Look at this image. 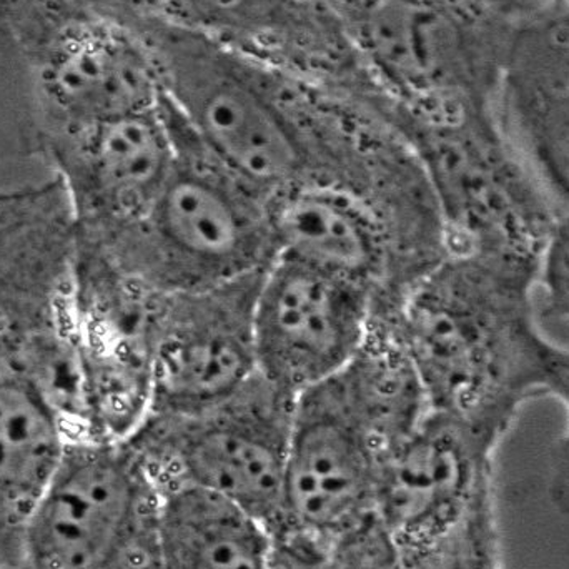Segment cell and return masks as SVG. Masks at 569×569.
Wrapping results in <instances>:
<instances>
[{
    "label": "cell",
    "instance_id": "6da1fadb",
    "mask_svg": "<svg viewBox=\"0 0 569 569\" xmlns=\"http://www.w3.org/2000/svg\"><path fill=\"white\" fill-rule=\"evenodd\" d=\"M538 270L527 260L451 250L381 310L430 411L497 447L528 401L543 397L553 341L538 327Z\"/></svg>",
    "mask_w": 569,
    "mask_h": 569
},
{
    "label": "cell",
    "instance_id": "7a4b0ae2",
    "mask_svg": "<svg viewBox=\"0 0 569 569\" xmlns=\"http://www.w3.org/2000/svg\"><path fill=\"white\" fill-rule=\"evenodd\" d=\"M156 63L162 100L196 142L266 197L348 162L361 110L328 89L209 37L127 23Z\"/></svg>",
    "mask_w": 569,
    "mask_h": 569
},
{
    "label": "cell",
    "instance_id": "3957f363",
    "mask_svg": "<svg viewBox=\"0 0 569 569\" xmlns=\"http://www.w3.org/2000/svg\"><path fill=\"white\" fill-rule=\"evenodd\" d=\"M160 100L139 33L92 0H0V162Z\"/></svg>",
    "mask_w": 569,
    "mask_h": 569
},
{
    "label": "cell",
    "instance_id": "277c9868",
    "mask_svg": "<svg viewBox=\"0 0 569 569\" xmlns=\"http://www.w3.org/2000/svg\"><path fill=\"white\" fill-rule=\"evenodd\" d=\"M547 0H331L387 107L410 119L498 109L515 39Z\"/></svg>",
    "mask_w": 569,
    "mask_h": 569
},
{
    "label": "cell",
    "instance_id": "5b68a950",
    "mask_svg": "<svg viewBox=\"0 0 569 569\" xmlns=\"http://www.w3.org/2000/svg\"><path fill=\"white\" fill-rule=\"evenodd\" d=\"M163 103V100H162ZM177 159L149 216L93 250L159 293L209 290L259 276L277 257L269 197L210 157L163 103Z\"/></svg>",
    "mask_w": 569,
    "mask_h": 569
},
{
    "label": "cell",
    "instance_id": "8992f818",
    "mask_svg": "<svg viewBox=\"0 0 569 569\" xmlns=\"http://www.w3.org/2000/svg\"><path fill=\"white\" fill-rule=\"evenodd\" d=\"M0 357L82 433L77 233L60 180L0 190Z\"/></svg>",
    "mask_w": 569,
    "mask_h": 569
},
{
    "label": "cell",
    "instance_id": "52a82bcc",
    "mask_svg": "<svg viewBox=\"0 0 569 569\" xmlns=\"http://www.w3.org/2000/svg\"><path fill=\"white\" fill-rule=\"evenodd\" d=\"M390 123L433 190L450 250L540 266L558 216L515 149L498 109Z\"/></svg>",
    "mask_w": 569,
    "mask_h": 569
},
{
    "label": "cell",
    "instance_id": "ba28073f",
    "mask_svg": "<svg viewBox=\"0 0 569 569\" xmlns=\"http://www.w3.org/2000/svg\"><path fill=\"white\" fill-rule=\"evenodd\" d=\"M156 505L129 441L69 440L27 525L19 569H159Z\"/></svg>",
    "mask_w": 569,
    "mask_h": 569
},
{
    "label": "cell",
    "instance_id": "9c48e42d",
    "mask_svg": "<svg viewBox=\"0 0 569 569\" xmlns=\"http://www.w3.org/2000/svg\"><path fill=\"white\" fill-rule=\"evenodd\" d=\"M293 405V397L257 375L239 393L200 413L149 415L129 443L156 487L209 491L276 531Z\"/></svg>",
    "mask_w": 569,
    "mask_h": 569
},
{
    "label": "cell",
    "instance_id": "30bf717a",
    "mask_svg": "<svg viewBox=\"0 0 569 569\" xmlns=\"http://www.w3.org/2000/svg\"><path fill=\"white\" fill-rule=\"evenodd\" d=\"M387 157L311 173L270 197L277 256L370 284L381 303L438 266L445 257L421 249L397 232V226L435 246L450 250V243L390 220L387 207L375 196L377 189L367 182Z\"/></svg>",
    "mask_w": 569,
    "mask_h": 569
},
{
    "label": "cell",
    "instance_id": "8fae6325",
    "mask_svg": "<svg viewBox=\"0 0 569 569\" xmlns=\"http://www.w3.org/2000/svg\"><path fill=\"white\" fill-rule=\"evenodd\" d=\"M388 451L343 373L298 395L276 531L330 543L377 518Z\"/></svg>",
    "mask_w": 569,
    "mask_h": 569
},
{
    "label": "cell",
    "instance_id": "7c38bea8",
    "mask_svg": "<svg viewBox=\"0 0 569 569\" xmlns=\"http://www.w3.org/2000/svg\"><path fill=\"white\" fill-rule=\"evenodd\" d=\"M380 305L370 284L277 256L253 297L257 371L293 398L331 380L367 343Z\"/></svg>",
    "mask_w": 569,
    "mask_h": 569
},
{
    "label": "cell",
    "instance_id": "4fadbf2b",
    "mask_svg": "<svg viewBox=\"0 0 569 569\" xmlns=\"http://www.w3.org/2000/svg\"><path fill=\"white\" fill-rule=\"evenodd\" d=\"M497 445L447 415L423 420L385 457L377 517L408 569H423L495 490Z\"/></svg>",
    "mask_w": 569,
    "mask_h": 569
},
{
    "label": "cell",
    "instance_id": "5bb4252c",
    "mask_svg": "<svg viewBox=\"0 0 569 569\" xmlns=\"http://www.w3.org/2000/svg\"><path fill=\"white\" fill-rule=\"evenodd\" d=\"M123 23L209 37L301 79L357 90L365 73L331 0H92Z\"/></svg>",
    "mask_w": 569,
    "mask_h": 569
},
{
    "label": "cell",
    "instance_id": "9a60e30c",
    "mask_svg": "<svg viewBox=\"0 0 569 569\" xmlns=\"http://www.w3.org/2000/svg\"><path fill=\"white\" fill-rule=\"evenodd\" d=\"M260 276L209 290L159 293L149 415L200 413L229 400L259 375L252 307Z\"/></svg>",
    "mask_w": 569,
    "mask_h": 569
},
{
    "label": "cell",
    "instance_id": "2e32d148",
    "mask_svg": "<svg viewBox=\"0 0 569 569\" xmlns=\"http://www.w3.org/2000/svg\"><path fill=\"white\" fill-rule=\"evenodd\" d=\"M176 159V132L160 100L72 133L46 160L66 190L77 237L106 243L149 216Z\"/></svg>",
    "mask_w": 569,
    "mask_h": 569
},
{
    "label": "cell",
    "instance_id": "e0dca14e",
    "mask_svg": "<svg viewBox=\"0 0 569 569\" xmlns=\"http://www.w3.org/2000/svg\"><path fill=\"white\" fill-rule=\"evenodd\" d=\"M498 112L558 217H569V0H547L521 27Z\"/></svg>",
    "mask_w": 569,
    "mask_h": 569
},
{
    "label": "cell",
    "instance_id": "ac0fdd59",
    "mask_svg": "<svg viewBox=\"0 0 569 569\" xmlns=\"http://www.w3.org/2000/svg\"><path fill=\"white\" fill-rule=\"evenodd\" d=\"M69 435L42 391L0 357V565L19 569L27 525Z\"/></svg>",
    "mask_w": 569,
    "mask_h": 569
},
{
    "label": "cell",
    "instance_id": "d6986e66",
    "mask_svg": "<svg viewBox=\"0 0 569 569\" xmlns=\"http://www.w3.org/2000/svg\"><path fill=\"white\" fill-rule=\"evenodd\" d=\"M156 490L159 569H276V531L256 515L192 487Z\"/></svg>",
    "mask_w": 569,
    "mask_h": 569
},
{
    "label": "cell",
    "instance_id": "ffe728a7",
    "mask_svg": "<svg viewBox=\"0 0 569 569\" xmlns=\"http://www.w3.org/2000/svg\"><path fill=\"white\" fill-rule=\"evenodd\" d=\"M423 569H503L495 490L481 498L457 537Z\"/></svg>",
    "mask_w": 569,
    "mask_h": 569
},
{
    "label": "cell",
    "instance_id": "44dd1931",
    "mask_svg": "<svg viewBox=\"0 0 569 569\" xmlns=\"http://www.w3.org/2000/svg\"><path fill=\"white\" fill-rule=\"evenodd\" d=\"M543 397L555 398L567 413L563 433L551 448L547 491L555 510L569 518V348L551 347Z\"/></svg>",
    "mask_w": 569,
    "mask_h": 569
},
{
    "label": "cell",
    "instance_id": "7402d4cb",
    "mask_svg": "<svg viewBox=\"0 0 569 569\" xmlns=\"http://www.w3.org/2000/svg\"><path fill=\"white\" fill-rule=\"evenodd\" d=\"M538 288L550 317L569 321V217H558L538 270Z\"/></svg>",
    "mask_w": 569,
    "mask_h": 569
},
{
    "label": "cell",
    "instance_id": "603a6c76",
    "mask_svg": "<svg viewBox=\"0 0 569 569\" xmlns=\"http://www.w3.org/2000/svg\"><path fill=\"white\" fill-rule=\"evenodd\" d=\"M0 569H12V568L3 567V565H0Z\"/></svg>",
    "mask_w": 569,
    "mask_h": 569
}]
</instances>
